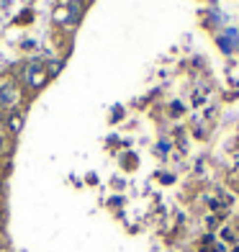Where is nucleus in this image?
<instances>
[{"label": "nucleus", "instance_id": "1", "mask_svg": "<svg viewBox=\"0 0 239 252\" xmlns=\"http://www.w3.org/2000/svg\"><path fill=\"white\" fill-rule=\"evenodd\" d=\"M219 44H221V49L232 52V49L237 47V44H239V36H237L234 31H229V33H226V36H221V39H219Z\"/></svg>", "mask_w": 239, "mask_h": 252}, {"label": "nucleus", "instance_id": "2", "mask_svg": "<svg viewBox=\"0 0 239 252\" xmlns=\"http://www.w3.org/2000/svg\"><path fill=\"white\" fill-rule=\"evenodd\" d=\"M16 100V93L10 88H5V90H0V106H10V103Z\"/></svg>", "mask_w": 239, "mask_h": 252}]
</instances>
